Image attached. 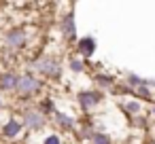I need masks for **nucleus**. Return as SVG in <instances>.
Segmentation results:
<instances>
[{"label":"nucleus","mask_w":155,"mask_h":144,"mask_svg":"<svg viewBox=\"0 0 155 144\" xmlns=\"http://www.w3.org/2000/svg\"><path fill=\"white\" fill-rule=\"evenodd\" d=\"M30 66H32L41 76H45V78L55 81V78L62 76V64H60V59H55L53 55H41V57L34 59Z\"/></svg>","instance_id":"f257e3e1"},{"label":"nucleus","mask_w":155,"mask_h":144,"mask_svg":"<svg viewBox=\"0 0 155 144\" xmlns=\"http://www.w3.org/2000/svg\"><path fill=\"white\" fill-rule=\"evenodd\" d=\"M43 89V81L34 74V72H24L19 74V81H17V87H15V93L24 100L28 98H34L38 95V91Z\"/></svg>","instance_id":"f03ea898"},{"label":"nucleus","mask_w":155,"mask_h":144,"mask_svg":"<svg viewBox=\"0 0 155 144\" xmlns=\"http://www.w3.org/2000/svg\"><path fill=\"white\" fill-rule=\"evenodd\" d=\"M102 100H104V95H102V91H98V89H83V91L77 93V104L81 106L83 112L96 110V108L102 104Z\"/></svg>","instance_id":"7ed1b4c3"},{"label":"nucleus","mask_w":155,"mask_h":144,"mask_svg":"<svg viewBox=\"0 0 155 144\" xmlns=\"http://www.w3.org/2000/svg\"><path fill=\"white\" fill-rule=\"evenodd\" d=\"M21 125L28 127L30 131H41L47 125V117L38 108H26L21 112Z\"/></svg>","instance_id":"20e7f679"},{"label":"nucleus","mask_w":155,"mask_h":144,"mask_svg":"<svg viewBox=\"0 0 155 144\" xmlns=\"http://www.w3.org/2000/svg\"><path fill=\"white\" fill-rule=\"evenodd\" d=\"M5 45L11 51H21L28 45V32L26 28H11L5 32Z\"/></svg>","instance_id":"39448f33"},{"label":"nucleus","mask_w":155,"mask_h":144,"mask_svg":"<svg viewBox=\"0 0 155 144\" xmlns=\"http://www.w3.org/2000/svg\"><path fill=\"white\" fill-rule=\"evenodd\" d=\"M96 49H98V40H96L91 34L81 36V38H77V43H74V51H77V55H79L81 59L91 57V55L96 53Z\"/></svg>","instance_id":"423d86ee"},{"label":"nucleus","mask_w":155,"mask_h":144,"mask_svg":"<svg viewBox=\"0 0 155 144\" xmlns=\"http://www.w3.org/2000/svg\"><path fill=\"white\" fill-rule=\"evenodd\" d=\"M62 36L68 40V43H74L77 40V21H74V13H66L62 17Z\"/></svg>","instance_id":"0eeeda50"},{"label":"nucleus","mask_w":155,"mask_h":144,"mask_svg":"<svg viewBox=\"0 0 155 144\" xmlns=\"http://www.w3.org/2000/svg\"><path fill=\"white\" fill-rule=\"evenodd\" d=\"M119 108H121V112H123L125 117H130V119L142 114V102L136 100V98H123V100L119 102Z\"/></svg>","instance_id":"6e6552de"},{"label":"nucleus","mask_w":155,"mask_h":144,"mask_svg":"<svg viewBox=\"0 0 155 144\" xmlns=\"http://www.w3.org/2000/svg\"><path fill=\"white\" fill-rule=\"evenodd\" d=\"M21 129H24L21 121H19V119H15V117H11V119H7V123L2 125L0 133H2V138H7V140H17V138H19V133H21Z\"/></svg>","instance_id":"1a4fd4ad"},{"label":"nucleus","mask_w":155,"mask_h":144,"mask_svg":"<svg viewBox=\"0 0 155 144\" xmlns=\"http://www.w3.org/2000/svg\"><path fill=\"white\" fill-rule=\"evenodd\" d=\"M53 123L62 129V131H74L77 129V119L68 112H62V110H55L53 112Z\"/></svg>","instance_id":"9d476101"},{"label":"nucleus","mask_w":155,"mask_h":144,"mask_svg":"<svg viewBox=\"0 0 155 144\" xmlns=\"http://www.w3.org/2000/svg\"><path fill=\"white\" fill-rule=\"evenodd\" d=\"M17 81H19V74L17 72H2L0 74V91H15L17 87Z\"/></svg>","instance_id":"9b49d317"},{"label":"nucleus","mask_w":155,"mask_h":144,"mask_svg":"<svg viewBox=\"0 0 155 144\" xmlns=\"http://www.w3.org/2000/svg\"><path fill=\"white\" fill-rule=\"evenodd\" d=\"M91 78H94V83H96L98 87H102V89H113L115 83H117L115 76H110L108 72H96Z\"/></svg>","instance_id":"f8f14e48"},{"label":"nucleus","mask_w":155,"mask_h":144,"mask_svg":"<svg viewBox=\"0 0 155 144\" xmlns=\"http://www.w3.org/2000/svg\"><path fill=\"white\" fill-rule=\"evenodd\" d=\"M68 70L74 72V74H81V72H85V62H83L79 55H72V57L68 59Z\"/></svg>","instance_id":"ddd939ff"},{"label":"nucleus","mask_w":155,"mask_h":144,"mask_svg":"<svg viewBox=\"0 0 155 144\" xmlns=\"http://www.w3.org/2000/svg\"><path fill=\"white\" fill-rule=\"evenodd\" d=\"M89 144H113V138L106 131H94L89 138Z\"/></svg>","instance_id":"4468645a"},{"label":"nucleus","mask_w":155,"mask_h":144,"mask_svg":"<svg viewBox=\"0 0 155 144\" xmlns=\"http://www.w3.org/2000/svg\"><path fill=\"white\" fill-rule=\"evenodd\" d=\"M41 144H62V138H60V133H47L41 140Z\"/></svg>","instance_id":"2eb2a0df"},{"label":"nucleus","mask_w":155,"mask_h":144,"mask_svg":"<svg viewBox=\"0 0 155 144\" xmlns=\"http://www.w3.org/2000/svg\"><path fill=\"white\" fill-rule=\"evenodd\" d=\"M147 117L155 121V102H151V104H149V110H147Z\"/></svg>","instance_id":"dca6fc26"},{"label":"nucleus","mask_w":155,"mask_h":144,"mask_svg":"<svg viewBox=\"0 0 155 144\" xmlns=\"http://www.w3.org/2000/svg\"><path fill=\"white\" fill-rule=\"evenodd\" d=\"M142 144H155V138H149V140H144Z\"/></svg>","instance_id":"f3484780"},{"label":"nucleus","mask_w":155,"mask_h":144,"mask_svg":"<svg viewBox=\"0 0 155 144\" xmlns=\"http://www.w3.org/2000/svg\"><path fill=\"white\" fill-rule=\"evenodd\" d=\"M0 108H2V98H0Z\"/></svg>","instance_id":"a211bd4d"}]
</instances>
